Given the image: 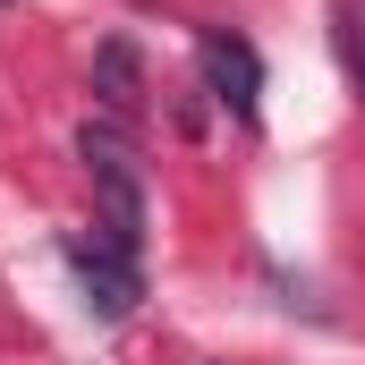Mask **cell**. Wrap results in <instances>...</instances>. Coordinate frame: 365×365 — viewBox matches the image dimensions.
I'll return each mask as SVG.
<instances>
[{"instance_id": "2", "label": "cell", "mask_w": 365, "mask_h": 365, "mask_svg": "<svg viewBox=\"0 0 365 365\" xmlns=\"http://www.w3.org/2000/svg\"><path fill=\"white\" fill-rule=\"evenodd\" d=\"M60 264L77 272V289H86V314H93V323H128V314L145 306V272H136V255H128V247H110V238L68 230V238H60Z\"/></svg>"}, {"instance_id": "3", "label": "cell", "mask_w": 365, "mask_h": 365, "mask_svg": "<svg viewBox=\"0 0 365 365\" xmlns=\"http://www.w3.org/2000/svg\"><path fill=\"white\" fill-rule=\"evenodd\" d=\"M195 68H204V93H212L238 128H255V110H264V60H255L247 34L204 26V34H195Z\"/></svg>"}, {"instance_id": "1", "label": "cell", "mask_w": 365, "mask_h": 365, "mask_svg": "<svg viewBox=\"0 0 365 365\" xmlns=\"http://www.w3.org/2000/svg\"><path fill=\"white\" fill-rule=\"evenodd\" d=\"M77 162H86L93 179V212H102V238L110 247H145V162H136V136H128V119H86L77 128Z\"/></svg>"}, {"instance_id": "4", "label": "cell", "mask_w": 365, "mask_h": 365, "mask_svg": "<svg viewBox=\"0 0 365 365\" xmlns=\"http://www.w3.org/2000/svg\"><path fill=\"white\" fill-rule=\"evenodd\" d=\"M136 86H145L136 43H119V34H110V43L93 51V93H102V110H110V119H128V110H136Z\"/></svg>"}, {"instance_id": "5", "label": "cell", "mask_w": 365, "mask_h": 365, "mask_svg": "<svg viewBox=\"0 0 365 365\" xmlns=\"http://www.w3.org/2000/svg\"><path fill=\"white\" fill-rule=\"evenodd\" d=\"M340 68H349V86L365 102V0H340Z\"/></svg>"}]
</instances>
